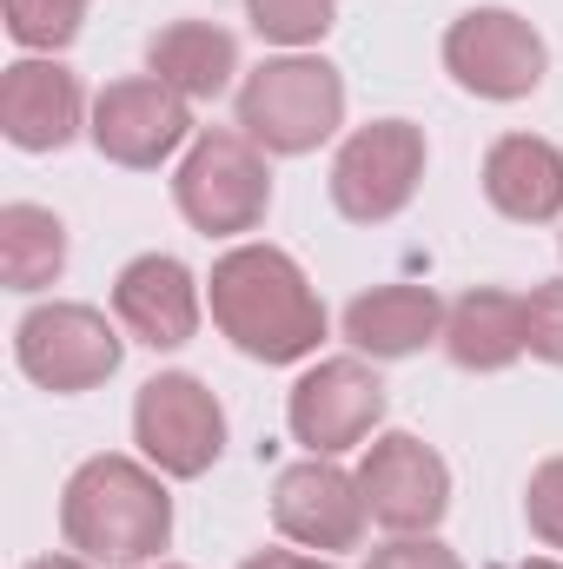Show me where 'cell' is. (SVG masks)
Wrapping results in <instances>:
<instances>
[{"label": "cell", "instance_id": "29", "mask_svg": "<svg viewBox=\"0 0 563 569\" xmlns=\"http://www.w3.org/2000/svg\"><path fill=\"white\" fill-rule=\"evenodd\" d=\"M557 252H563V232H557Z\"/></svg>", "mask_w": 563, "mask_h": 569}, {"label": "cell", "instance_id": "1", "mask_svg": "<svg viewBox=\"0 0 563 569\" xmlns=\"http://www.w3.org/2000/svg\"><path fill=\"white\" fill-rule=\"evenodd\" d=\"M206 318L253 365H305V358H318V345L332 331L325 298L305 279V266L266 239H239L213 259Z\"/></svg>", "mask_w": 563, "mask_h": 569}, {"label": "cell", "instance_id": "6", "mask_svg": "<svg viewBox=\"0 0 563 569\" xmlns=\"http://www.w3.org/2000/svg\"><path fill=\"white\" fill-rule=\"evenodd\" d=\"M437 53H444V73L457 80V93H471L484 107H517L551 73V47L517 7H464L444 27Z\"/></svg>", "mask_w": 563, "mask_h": 569}, {"label": "cell", "instance_id": "7", "mask_svg": "<svg viewBox=\"0 0 563 569\" xmlns=\"http://www.w3.org/2000/svg\"><path fill=\"white\" fill-rule=\"evenodd\" d=\"M392 411V391L378 378L372 358L345 351V358H318L305 365V378L285 391V430L305 457H345L365 450Z\"/></svg>", "mask_w": 563, "mask_h": 569}, {"label": "cell", "instance_id": "28", "mask_svg": "<svg viewBox=\"0 0 563 569\" xmlns=\"http://www.w3.org/2000/svg\"><path fill=\"white\" fill-rule=\"evenodd\" d=\"M140 569H192V563H166V557H159V563H140Z\"/></svg>", "mask_w": 563, "mask_h": 569}, {"label": "cell", "instance_id": "20", "mask_svg": "<svg viewBox=\"0 0 563 569\" xmlns=\"http://www.w3.org/2000/svg\"><path fill=\"white\" fill-rule=\"evenodd\" d=\"M246 27L279 53H318L338 27V0H246Z\"/></svg>", "mask_w": 563, "mask_h": 569}, {"label": "cell", "instance_id": "19", "mask_svg": "<svg viewBox=\"0 0 563 569\" xmlns=\"http://www.w3.org/2000/svg\"><path fill=\"white\" fill-rule=\"evenodd\" d=\"M67 219L53 206H33V199H7L0 206V284L33 298L47 284H60L67 272Z\"/></svg>", "mask_w": 563, "mask_h": 569}, {"label": "cell", "instance_id": "27", "mask_svg": "<svg viewBox=\"0 0 563 569\" xmlns=\"http://www.w3.org/2000/svg\"><path fill=\"white\" fill-rule=\"evenodd\" d=\"M504 569H563V557H524V563H504Z\"/></svg>", "mask_w": 563, "mask_h": 569}, {"label": "cell", "instance_id": "24", "mask_svg": "<svg viewBox=\"0 0 563 569\" xmlns=\"http://www.w3.org/2000/svg\"><path fill=\"white\" fill-rule=\"evenodd\" d=\"M365 569H464V557L431 530V537H385L378 550H365Z\"/></svg>", "mask_w": 563, "mask_h": 569}, {"label": "cell", "instance_id": "3", "mask_svg": "<svg viewBox=\"0 0 563 569\" xmlns=\"http://www.w3.org/2000/svg\"><path fill=\"white\" fill-rule=\"evenodd\" d=\"M233 120L266 159H305L345 127V73L325 53H266L233 93Z\"/></svg>", "mask_w": 563, "mask_h": 569}, {"label": "cell", "instance_id": "11", "mask_svg": "<svg viewBox=\"0 0 563 569\" xmlns=\"http://www.w3.org/2000/svg\"><path fill=\"white\" fill-rule=\"evenodd\" d=\"M358 490L385 537H431L451 517V463L412 430H378L365 443Z\"/></svg>", "mask_w": 563, "mask_h": 569}, {"label": "cell", "instance_id": "17", "mask_svg": "<svg viewBox=\"0 0 563 569\" xmlns=\"http://www.w3.org/2000/svg\"><path fill=\"white\" fill-rule=\"evenodd\" d=\"M444 358L471 378H497L511 371L524 351H531V331H524V291H504V284H471L444 305Z\"/></svg>", "mask_w": 563, "mask_h": 569}, {"label": "cell", "instance_id": "26", "mask_svg": "<svg viewBox=\"0 0 563 569\" xmlns=\"http://www.w3.org/2000/svg\"><path fill=\"white\" fill-rule=\"evenodd\" d=\"M20 569H100V563H87L80 550H53V557H33V563H20Z\"/></svg>", "mask_w": 563, "mask_h": 569}, {"label": "cell", "instance_id": "14", "mask_svg": "<svg viewBox=\"0 0 563 569\" xmlns=\"http://www.w3.org/2000/svg\"><path fill=\"white\" fill-rule=\"evenodd\" d=\"M113 318H120V331L134 345H146V351H179V345L199 338L206 279H192V266L172 259V252H140L113 279Z\"/></svg>", "mask_w": 563, "mask_h": 569}, {"label": "cell", "instance_id": "9", "mask_svg": "<svg viewBox=\"0 0 563 569\" xmlns=\"http://www.w3.org/2000/svg\"><path fill=\"white\" fill-rule=\"evenodd\" d=\"M424 166H431V146H424L418 120H372V127H352L338 152H332V206L338 219L352 226H392L424 186Z\"/></svg>", "mask_w": 563, "mask_h": 569}, {"label": "cell", "instance_id": "12", "mask_svg": "<svg viewBox=\"0 0 563 569\" xmlns=\"http://www.w3.org/2000/svg\"><path fill=\"white\" fill-rule=\"evenodd\" d=\"M365 490H358V470H345L338 457H298L273 477V530H279L292 550H312V557H345L365 543Z\"/></svg>", "mask_w": 563, "mask_h": 569}, {"label": "cell", "instance_id": "8", "mask_svg": "<svg viewBox=\"0 0 563 569\" xmlns=\"http://www.w3.org/2000/svg\"><path fill=\"white\" fill-rule=\"evenodd\" d=\"M226 405L192 371H152L134 391V443L166 483H199L226 457Z\"/></svg>", "mask_w": 563, "mask_h": 569}, {"label": "cell", "instance_id": "15", "mask_svg": "<svg viewBox=\"0 0 563 569\" xmlns=\"http://www.w3.org/2000/svg\"><path fill=\"white\" fill-rule=\"evenodd\" d=\"M338 331H345V345H352L358 358L398 365V358H418L424 345L444 338V298H437L431 284H412V279L372 284V291H358V298L345 305Z\"/></svg>", "mask_w": 563, "mask_h": 569}, {"label": "cell", "instance_id": "5", "mask_svg": "<svg viewBox=\"0 0 563 569\" xmlns=\"http://www.w3.org/2000/svg\"><path fill=\"white\" fill-rule=\"evenodd\" d=\"M127 345L134 338L120 331V318H107L87 298H40L13 325L20 378L33 391H53V398H80V391H100L107 378H120Z\"/></svg>", "mask_w": 563, "mask_h": 569}, {"label": "cell", "instance_id": "18", "mask_svg": "<svg viewBox=\"0 0 563 569\" xmlns=\"http://www.w3.org/2000/svg\"><path fill=\"white\" fill-rule=\"evenodd\" d=\"M146 73L166 80L179 100L206 107V100H219V93H239V87H233V80H239V40H233V27H219V20H166V27L146 40Z\"/></svg>", "mask_w": 563, "mask_h": 569}, {"label": "cell", "instance_id": "4", "mask_svg": "<svg viewBox=\"0 0 563 569\" xmlns=\"http://www.w3.org/2000/svg\"><path fill=\"white\" fill-rule=\"evenodd\" d=\"M172 206L199 239H246L273 212V159L239 127H206L172 166Z\"/></svg>", "mask_w": 563, "mask_h": 569}, {"label": "cell", "instance_id": "25", "mask_svg": "<svg viewBox=\"0 0 563 569\" xmlns=\"http://www.w3.org/2000/svg\"><path fill=\"white\" fill-rule=\"evenodd\" d=\"M239 569H338V557H312V550H253Z\"/></svg>", "mask_w": 563, "mask_h": 569}, {"label": "cell", "instance_id": "13", "mask_svg": "<svg viewBox=\"0 0 563 569\" xmlns=\"http://www.w3.org/2000/svg\"><path fill=\"white\" fill-rule=\"evenodd\" d=\"M93 100L60 53H20L0 67V140L13 152H67L87 133Z\"/></svg>", "mask_w": 563, "mask_h": 569}, {"label": "cell", "instance_id": "22", "mask_svg": "<svg viewBox=\"0 0 563 569\" xmlns=\"http://www.w3.org/2000/svg\"><path fill=\"white\" fill-rule=\"evenodd\" d=\"M524 530L563 557V450L557 457H544L537 470H531V483H524Z\"/></svg>", "mask_w": 563, "mask_h": 569}, {"label": "cell", "instance_id": "2", "mask_svg": "<svg viewBox=\"0 0 563 569\" xmlns=\"http://www.w3.org/2000/svg\"><path fill=\"white\" fill-rule=\"evenodd\" d=\"M60 543L100 569L159 563L172 550L166 477L127 450H100V457L73 463V477L60 483Z\"/></svg>", "mask_w": 563, "mask_h": 569}, {"label": "cell", "instance_id": "10", "mask_svg": "<svg viewBox=\"0 0 563 569\" xmlns=\"http://www.w3.org/2000/svg\"><path fill=\"white\" fill-rule=\"evenodd\" d=\"M87 140L120 172H159L166 159H179L186 146L199 140V127H192V100H179L166 80L127 73V80H107L93 93Z\"/></svg>", "mask_w": 563, "mask_h": 569}, {"label": "cell", "instance_id": "23", "mask_svg": "<svg viewBox=\"0 0 563 569\" xmlns=\"http://www.w3.org/2000/svg\"><path fill=\"white\" fill-rule=\"evenodd\" d=\"M524 331H531V358L563 371V279L531 284V298H524Z\"/></svg>", "mask_w": 563, "mask_h": 569}, {"label": "cell", "instance_id": "16", "mask_svg": "<svg viewBox=\"0 0 563 569\" xmlns=\"http://www.w3.org/2000/svg\"><path fill=\"white\" fill-rule=\"evenodd\" d=\"M477 186L497 219L511 226H557L563 219V152L544 133H497L484 146Z\"/></svg>", "mask_w": 563, "mask_h": 569}, {"label": "cell", "instance_id": "21", "mask_svg": "<svg viewBox=\"0 0 563 569\" xmlns=\"http://www.w3.org/2000/svg\"><path fill=\"white\" fill-rule=\"evenodd\" d=\"M0 27L20 53H67L87 27V0H0Z\"/></svg>", "mask_w": 563, "mask_h": 569}]
</instances>
